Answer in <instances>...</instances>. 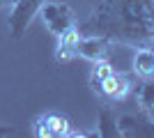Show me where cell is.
Here are the masks:
<instances>
[{"instance_id":"cell-1","label":"cell","mask_w":154,"mask_h":138,"mask_svg":"<svg viewBox=\"0 0 154 138\" xmlns=\"http://www.w3.org/2000/svg\"><path fill=\"white\" fill-rule=\"evenodd\" d=\"M78 30L131 48H152L154 0H99L88 21L78 23Z\"/></svg>"},{"instance_id":"cell-2","label":"cell","mask_w":154,"mask_h":138,"mask_svg":"<svg viewBox=\"0 0 154 138\" xmlns=\"http://www.w3.org/2000/svg\"><path fill=\"white\" fill-rule=\"evenodd\" d=\"M39 16H42L46 30H48L53 37H60V35H64L67 30L78 26L74 9H71L69 5H64V2H44L42 9H39Z\"/></svg>"},{"instance_id":"cell-3","label":"cell","mask_w":154,"mask_h":138,"mask_svg":"<svg viewBox=\"0 0 154 138\" xmlns=\"http://www.w3.org/2000/svg\"><path fill=\"white\" fill-rule=\"evenodd\" d=\"M44 2L46 0H14L9 5L12 12L7 16V26H9V32L14 39H21L26 35V30L30 28V23L35 21Z\"/></svg>"},{"instance_id":"cell-4","label":"cell","mask_w":154,"mask_h":138,"mask_svg":"<svg viewBox=\"0 0 154 138\" xmlns=\"http://www.w3.org/2000/svg\"><path fill=\"white\" fill-rule=\"evenodd\" d=\"M32 131L37 138H67V136H81V133L71 131V122L67 115L58 111H48L39 115L32 124Z\"/></svg>"},{"instance_id":"cell-5","label":"cell","mask_w":154,"mask_h":138,"mask_svg":"<svg viewBox=\"0 0 154 138\" xmlns=\"http://www.w3.org/2000/svg\"><path fill=\"white\" fill-rule=\"evenodd\" d=\"M131 90H134L131 76H129V74H122V72H113L110 76H106V78L94 87L97 94L103 97V99H108V101H122Z\"/></svg>"},{"instance_id":"cell-6","label":"cell","mask_w":154,"mask_h":138,"mask_svg":"<svg viewBox=\"0 0 154 138\" xmlns=\"http://www.w3.org/2000/svg\"><path fill=\"white\" fill-rule=\"evenodd\" d=\"M110 44L106 37H97V35H81L76 44V58L99 62V60H110Z\"/></svg>"},{"instance_id":"cell-7","label":"cell","mask_w":154,"mask_h":138,"mask_svg":"<svg viewBox=\"0 0 154 138\" xmlns=\"http://www.w3.org/2000/svg\"><path fill=\"white\" fill-rule=\"evenodd\" d=\"M117 133L124 138H149L154 136V120L147 115H120L117 118Z\"/></svg>"},{"instance_id":"cell-8","label":"cell","mask_w":154,"mask_h":138,"mask_svg":"<svg viewBox=\"0 0 154 138\" xmlns=\"http://www.w3.org/2000/svg\"><path fill=\"white\" fill-rule=\"evenodd\" d=\"M81 39V30L76 28H71L67 30L64 35L58 37V46H55V60L58 62H67V60H74L76 58V44Z\"/></svg>"},{"instance_id":"cell-9","label":"cell","mask_w":154,"mask_h":138,"mask_svg":"<svg viewBox=\"0 0 154 138\" xmlns=\"http://www.w3.org/2000/svg\"><path fill=\"white\" fill-rule=\"evenodd\" d=\"M136 101L140 106V113L154 120V85L152 78H143V83L136 87Z\"/></svg>"},{"instance_id":"cell-10","label":"cell","mask_w":154,"mask_h":138,"mask_svg":"<svg viewBox=\"0 0 154 138\" xmlns=\"http://www.w3.org/2000/svg\"><path fill=\"white\" fill-rule=\"evenodd\" d=\"M134 74L138 78H152L154 76V53H152V48H136Z\"/></svg>"},{"instance_id":"cell-11","label":"cell","mask_w":154,"mask_h":138,"mask_svg":"<svg viewBox=\"0 0 154 138\" xmlns=\"http://www.w3.org/2000/svg\"><path fill=\"white\" fill-rule=\"evenodd\" d=\"M94 136H101V138H117V115L110 111L108 106L101 108L99 113V127H97V133Z\"/></svg>"},{"instance_id":"cell-12","label":"cell","mask_w":154,"mask_h":138,"mask_svg":"<svg viewBox=\"0 0 154 138\" xmlns=\"http://www.w3.org/2000/svg\"><path fill=\"white\" fill-rule=\"evenodd\" d=\"M115 72L113 69V65H110L108 60H99V62H92V74H90V87L94 90L99 83H101L106 76H110V74Z\"/></svg>"},{"instance_id":"cell-13","label":"cell","mask_w":154,"mask_h":138,"mask_svg":"<svg viewBox=\"0 0 154 138\" xmlns=\"http://www.w3.org/2000/svg\"><path fill=\"white\" fill-rule=\"evenodd\" d=\"M0 136H19V129H14V127L0 122Z\"/></svg>"},{"instance_id":"cell-14","label":"cell","mask_w":154,"mask_h":138,"mask_svg":"<svg viewBox=\"0 0 154 138\" xmlns=\"http://www.w3.org/2000/svg\"><path fill=\"white\" fill-rule=\"evenodd\" d=\"M14 0H0V7H7V5H12Z\"/></svg>"}]
</instances>
